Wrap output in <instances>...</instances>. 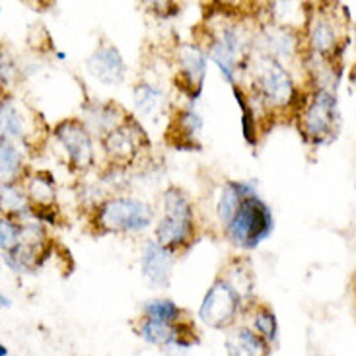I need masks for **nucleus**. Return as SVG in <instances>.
<instances>
[{
	"instance_id": "9",
	"label": "nucleus",
	"mask_w": 356,
	"mask_h": 356,
	"mask_svg": "<svg viewBox=\"0 0 356 356\" xmlns=\"http://www.w3.org/2000/svg\"><path fill=\"white\" fill-rule=\"evenodd\" d=\"M143 275L145 279L158 289H165L172 279L174 269V253L162 248L158 241H146L143 248Z\"/></svg>"
},
{
	"instance_id": "13",
	"label": "nucleus",
	"mask_w": 356,
	"mask_h": 356,
	"mask_svg": "<svg viewBox=\"0 0 356 356\" xmlns=\"http://www.w3.org/2000/svg\"><path fill=\"white\" fill-rule=\"evenodd\" d=\"M226 350L228 356H269V343L253 333L251 329L241 327L234 331L226 339Z\"/></svg>"
},
{
	"instance_id": "31",
	"label": "nucleus",
	"mask_w": 356,
	"mask_h": 356,
	"mask_svg": "<svg viewBox=\"0 0 356 356\" xmlns=\"http://www.w3.org/2000/svg\"><path fill=\"white\" fill-rule=\"evenodd\" d=\"M0 356H8V348L4 347L2 343H0Z\"/></svg>"
},
{
	"instance_id": "25",
	"label": "nucleus",
	"mask_w": 356,
	"mask_h": 356,
	"mask_svg": "<svg viewBox=\"0 0 356 356\" xmlns=\"http://www.w3.org/2000/svg\"><path fill=\"white\" fill-rule=\"evenodd\" d=\"M234 96L238 99V106L241 107V131H243V138L248 140V145L255 146L257 145V115H255L253 107L250 106L245 94L238 86H234Z\"/></svg>"
},
{
	"instance_id": "20",
	"label": "nucleus",
	"mask_w": 356,
	"mask_h": 356,
	"mask_svg": "<svg viewBox=\"0 0 356 356\" xmlns=\"http://www.w3.org/2000/svg\"><path fill=\"white\" fill-rule=\"evenodd\" d=\"M31 201L38 204L39 209H51L55 202V181L49 174L33 175L28 183V191H26Z\"/></svg>"
},
{
	"instance_id": "21",
	"label": "nucleus",
	"mask_w": 356,
	"mask_h": 356,
	"mask_svg": "<svg viewBox=\"0 0 356 356\" xmlns=\"http://www.w3.org/2000/svg\"><path fill=\"white\" fill-rule=\"evenodd\" d=\"M24 136V119L10 102L0 104V140L10 143Z\"/></svg>"
},
{
	"instance_id": "26",
	"label": "nucleus",
	"mask_w": 356,
	"mask_h": 356,
	"mask_svg": "<svg viewBox=\"0 0 356 356\" xmlns=\"http://www.w3.org/2000/svg\"><path fill=\"white\" fill-rule=\"evenodd\" d=\"M145 314L148 319H156V321L174 325L175 321H179V318H181V308L174 304L172 300H152V302H146Z\"/></svg>"
},
{
	"instance_id": "19",
	"label": "nucleus",
	"mask_w": 356,
	"mask_h": 356,
	"mask_svg": "<svg viewBox=\"0 0 356 356\" xmlns=\"http://www.w3.org/2000/svg\"><path fill=\"white\" fill-rule=\"evenodd\" d=\"M133 97H135L136 111L145 117H154L164 106V92L148 82L136 84L133 90Z\"/></svg>"
},
{
	"instance_id": "10",
	"label": "nucleus",
	"mask_w": 356,
	"mask_h": 356,
	"mask_svg": "<svg viewBox=\"0 0 356 356\" xmlns=\"http://www.w3.org/2000/svg\"><path fill=\"white\" fill-rule=\"evenodd\" d=\"M241 51V38L240 29L238 28H226L220 38H216L212 41V45L209 47V57L218 65L220 72L224 78L236 84V63L240 57Z\"/></svg>"
},
{
	"instance_id": "5",
	"label": "nucleus",
	"mask_w": 356,
	"mask_h": 356,
	"mask_svg": "<svg viewBox=\"0 0 356 356\" xmlns=\"http://www.w3.org/2000/svg\"><path fill=\"white\" fill-rule=\"evenodd\" d=\"M255 86L261 99L270 107H284L292 104L296 90L290 80L289 72L280 67L279 60L270 57H261L255 70Z\"/></svg>"
},
{
	"instance_id": "16",
	"label": "nucleus",
	"mask_w": 356,
	"mask_h": 356,
	"mask_svg": "<svg viewBox=\"0 0 356 356\" xmlns=\"http://www.w3.org/2000/svg\"><path fill=\"white\" fill-rule=\"evenodd\" d=\"M179 72L187 76L195 86L202 90V80L207 74V55L197 45H183L179 51Z\"/></svg>"
},
{
	"instance_id": "23",
	"label": "nucleus",
	"mask_w": 356,
	"mask_h": 356,
	"mask_svg": "<svg viewBox=\"0 0 356 356\" xmlns=\"http://www.w3.org/2000/svg\"><path fill=\"white\" fill-rule=\"evenodd\" d=\"M265 41L269 45L270 58L279 60V57H286L292 55L296 49V39L290 33L289 29L284 28H269L265 33Z\"/></svg>"
},
{
	"instance_id": "30",
	"label": "nucleus",
	"mask_w": 356,
	"mask_h": 356,
	"mask_svg": "<svg viewBox=\"0 0 356 356\" xmlns=\"http://www.w3.org/2000/svg\"><path fill=\"white\" fill-rule=\"evenodd\" d=\"M10 306H12V300H10L6 294H2V292H0V308L6 309L10 308Z\"/></svg>"
},
{
	"instance_id": "28",
	"label": "nucleus",
	"mask_w": 356,
	"mask_h": 356,
	"mask_svg": "<svg viewBox=\"0 0 356 356\" xmlns=\"http://www.w3.org/2000/svg\"><path fill=\"white\" fill-rule=\"evenodd\" d=\"M24 226H19L8 216H0V250H14L22 241Z\"/></svg>"
},
{
	"instance_id": "14",
	"label": "nucleus",
	"mask_w": 356,
	"mask_h": 356,
	"mask_svg": "<svg viewBox=\"0 0 356 356\" xmlns=\"http://www.w3.org/2000/svg\"><path fill=\"white\" fill-rule=\"evenodd\" d=\"M309 47L316 55H321V57H327V55H333L339 51H343V47H339L337 43V31H335V26L331 24V19L327 18H319L314 22L312 26V31H309Z\"/></svg>"
},
{
	"instance_id": "18",
	"label": "nucleus",
	"mask_w": 356,
	"mask_h": 356,
	"mask_svg": "<svg viewBox=\"0 0 356 356\" xmlns=\"http://www.w3.org/2000/svg\"><path fill=\"white\" fill-rule=\"evenodd\" d=\"M136 333L145 339L150 345H158V347H172L175 339H177V327L175 323H162L156 319L145 318L140 321V325L136 327Z\"/></svg>"
},
{
	"instance_id": "32",
	"label": "nucleus",
	"mask_w": 356,
	"mask_h": 356,
	"mask_svg": "<svg viewBox=\"0 0 356 356\" xmlns=\"http://www.w3.org/2000/svg\"><path fill=\"white\" fill-rule=\"evenodd\" d=\"M57 57L60 58V60H65V58H67V55H65V53H63V51H58V53H57Z\"/></svg>"
},
{
	"instance_id": "15",
	"label": "nucleus",
	"mask_w": 356,
	"mask_h": 356,
	"mask_svg": "<svg viewBox=\"0 0 356 356\" xmlns=\"http://www.w3.org/2000/svg\"><path fill=\"white\" fill-rule=\"evenodd\" d=\"M248 195H255V189L251 183H240V181H228L224 185L220 195V201H218V218L226 226L228 222L234 218V214L238 211L240 202L243 197Z\"/></svg>"
},
{
	"instance_id": "24",
	"label": "nucleus",
	"mask_w": 356,
	"mask_h": 356,
	"mask_svg": "<svg viewBox=\"0 0 356 356\" xmlns=\"http://www.w3.org/2000/svg\"><path fill=\"white\" fill-rule=\"evenodd\" d=\"M22 170V152L12 143L0 140V181L14 183Z\"/></svg>"
},
{
	"instance_id": "1",
	"label": "nucleus",
	"mask_w": 356,
	"mask_h": 356,
	"mask_svg": "<svg viewBox=\"0 0 356 356\" xmlns=\"http://www.w3.org/2000/svg\"><path fill=\"white\" fill-rule=\"evenodd\" d=\"M224 228H226L228 240L234 245L243 248V250H253L261 241L269 238L275 228V220H273V212L269 207L261 201L255 193L241 199L234 218Z\"/></svg>"
},
{
	"instance_id": "17",
	"label": "nucleus",
	"mask_w": 356,
	"mask_h": 356,
	"mask_svg": "<svg viewBox=\"0 0 356 356\" xmlns=\"http://www.w3.org/2000/svg\"><path fill=\"white\" fill-rule=\"evenodd\" d=\"M84 113H86L88 123L106 135L119 127V121L123 119V111L115 104H90V106H84Z\"/></svg>"
},
{
	"instance_id": "27",
	"label": "nucleus",
	"mask_w": 356,
	"mask_h": 356,
	"mask_svg": "<svg viewBox=\"0 0 356 356\" xmlns=\"http://www.w3.org/2000/svg\"><path fill=\"white\" fill-rule=\"evenodd\" d=\"M253 325H255V331L265 343H275L277 337H279V323H277V316L275 312H270L269 308L261 306L255 316H253Z\"/></svg>"
},
{
	"instance_id": "3",
	"label": "nucleus",
	"mask_w": 356,
	"mask_h": 356,
	"mask_svg": "<svg viewBox=\"0 0 356 356\" xmlns=\"http://www.w3.org/2000/svg\"><path fill=\"white\" fill-rule=\"evenodd\" d=\"M339 129L337 97L321 88L300 113V131L306 143L316 146L329 145L335 140Z\"/></svg>"
},
{
	"instance_id": "4",
	"label": "nucleus",
	"mask_w": 356,
	"mask_h": 356,
	"mask_svg": "<svg viewBox=\"0 0 356 356\" xmlns=\"http://www.w3.org/2000/svg\"><path fill=\"white\" fill-rule=\"evenodd\" d=\"M152 222V211L143 201L117 197L106 201L97 211V224L104 232H143Z\"/></svg>"
},
{
	"instance_id": "8",
	"label": "nucleus",
	"mask_w": 356,
	"mask_h": 356,
	"mask_svg": "<svg viewBox=\"0 0 356 356\" xmlns=\"http://www.w3.org/2000/svg\"><path fill=\"white\" fill-rule=\"evenodd\" d=\"M140 145L150 146V140H146L143 129L136 125V121L131 117H127L123 125L115 127L104 136L106 152L115 162H131Z\"/></svg>"
},
{
	"instance_id": "22",
	"label": "nucleus",
	"mask_w": 356,
	"mask_h": 356,
	"mask_svg": "<svg viewBox=\"0 0 356 356\" xmlns=\"http://www.w3.org/2000/svg\"><path fill=\"white\" fill-rule=\"evenodd\" d=\"M28 209V195L16 183L0 185V212L2 214H19Z\"/></svg>"
},
{
	"instance_id": "12",
	"label": "nucleus",
	"mask_w": 356,
	"mask_h": 356,
	"mask_svg": "<svg viewBox=\"0 0 356 356\" xmlns=\"http://www.w3.org/2000/svg\"><path fill=\"white\" fill-rule=\"evenodd\" d=\"M202 119L199 113L191 109L179 111L172 125L168 129V143L177 148V150H199L201 146L195 140V136L201 133Z\"/></svg>"
},
{
	"instance_id": "2",
	"label": "nucleus",
	"mask_w": 356,
	"mask_h": 356,
	"mask_svg": "<svg viewBox=\"0 0 356 356\" xmlns=\"http://www.w3.org/2000/svg\"><path fill=\"white\" fill-rule=\"evenodd\" d=\"M164 209L165 216L158 224L156 236L162 248L174 253L193 240L195 214H193L191 201L177 187H170L164 193Z\"/></svg>"
},
{
	"instance_id": "11",
	"label": "nucleus",
	"mask_w": 356,
	"mask_h": 356,
	"mask_svg": "<svg viewBox=\"0 0 356 356\" xmlns=\"http://www.w3.org/2000/svg\"><path fill=\"white\" fill-rule=\"evenodd\" d=\"M86 67L90 70L92 76H96L99 82H104L107 86H113L123 82V78L127 74V65L119 49L113 45H106V47H99L86 60Z\"/></svg>"
},
{
	"instance_id": "6",
	"label": "nucleus",
	"mask_w": 356,
	"mask_h": 356,
	"mask_svg": "<svg viewBox=\"0 0 356 356\" xmlns=\"http://www.w3.org/2000/svg\"><path fill=\"white\" fill-rule=\"evenodd\" d=\"M241 302L243 300L240 298V294L232 289L222 277H218L202 300L199 318L214 329L228 327L238 316Z\"/></svg>"
},
{
	"instance_id": "29",
	"label": "nucleus",
	"mask_w": 356,
	"mask_h": 356,
	"mask_svg": "<svg viewBox=\"0 0 356 356\" xmlns=\"http://www.w3.org/2000/svg\"><path fill=\"white\" fill-rule=\"evenodd\" d=\"M16 74V65L8 53H0V84H8Z\"/></svg>"
},
{
	"instance_id": "7",
	"label": "nucleus",
	"mask_w": 356,
	"mask_h": 356,
	"mask_svg": "<svg viewBox=\"0 0 356 356\" xmlns=\"http://www.w3.org/2000/svg\"><path fill=\"white\" fill-rule=\"evenodd\" d=\"M55 136L60 145L65 146L70 164L74 168H88L94 158L92 138L84 123L78 119H67L55 127Z\"/></svg>"
}]
</instances>
